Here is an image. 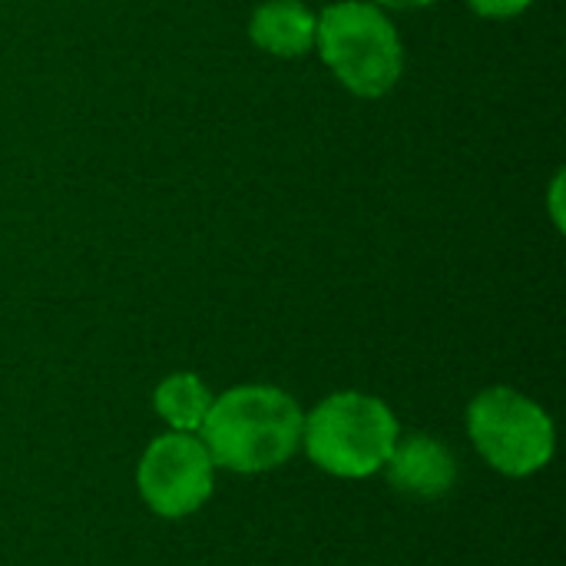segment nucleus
Wrapping results in <instances>:
<instances>
[{
	"mask_svg": "<svg viewBox=\"0 0 566 566\" xmlns=\"http://www.w3.org/2000/svg\"><path fill=\"white\" fill-rule=\"evenodd\" d=\"M371 3L381 10H421V7H431L434 0H371Z\"/></svg>",
	"mask_w": 566,
	"mask_h": 566,
	"instance_id": "nucleus-10",
	"label": "nucleus"
},
{
	"mask_svg": "<svg viewBox=\"0 0 566 566\" xmlns=\"http://www.w3.org/2000/svg\"><path fill=\"white\" fill-rule=\"evenodd\" d=\"M315 30L318 13L302 0H265L249 20V40L279 60H298L312 53Z\"/></svg>",
	"mask_w": 566,
	"mask_h": 566,
	"instance_id": "nucleus-7",
	"label": "nucleus"
},
{
	"mask_svg": "<svg viewBox=\"0 0 566 566\" xmlns=\"http://www.w3.org/2000/svg\"><path fill=\"white\" fill-rule=\"evenodd\" d=\"M381 471L398 494L415 501H441L458 484L451 448L431 434H398Z\"/></svg>",
	"mask_w": 566,
	"mask_h": 566,
	"instance_id": "nucleus-6",
	"label": "nucleus"
},
{
	"mask_svg": "<svg viewBox=\"0 0 566 566\" xmlns=\"http://www.w3.org/2000/svg\"><path fill=\"white\" fill-rule=\"evenodd\" d=\"M534 0H468V7L478 13V17H488V20H511V17H521Z\"/></svg>",
	"mask_w": 566,
	"mask_h": 566,
	"instance_id": "nucleus-9",
	"label": "nucleus"
},
{
	"mask_svg": "<svg viewBox=\"0 0 566 566\" xmlns=\"http://www.w3.org/2000/svg\"><path fill=\"white\" fill-rule=\"evenodd\" d=\"M468 434L478 454L504 478H531L554 458V421L527 395L497 385L468 405Z\"/></svg>",
	"mask_w": 566,
	"mask_h": 566,
	"instance_id": "nucleus-4",
	"label": "nucleus"
},
{
	"mask_svg": "<svg viewBox=\"0 0 566 566\" xmlns=\"http://www.w3.org/2000/svg\"><path fill=\"white\" fill-rule=\"evenodd\" d=\"M216 488V464L199 434L166 431L136 464V491L143 504L166 517L182 521L196 514Z\"/></svg>",
	"mask_w": 566,
	"mask_h": 566,
	"instance_id": "nucleus-5",
	"label": "nucleus"
},
{
	"mask_svg": "<svg viewBox=\"0 0 566 566\" xmlns=\"http://www.w3.org/2000/svg\"><path fill=\"white\" fill-rule=\"evenodd\" d=\"M315 53L358 99H381L405 73V43L388 10L371 0H335L318 13Z\"/></svg>",
	"mask_w": 566,
	"mask_h": 566,
	"instance_id": "nucleus-2",
	"label": "nucleus"
},
{
	"mask_svg": "<svg viewBox=\"0 0 566 566\" xmlns=\"http://www.w3.org/2000/svg\"><path fill=\"white\" fill-rule=\"evenodd\" d=\"M153 408L156 415L169 424V431L182 434H199L209 408H212V391L206 381L192 371H176L163 378L153 391Z\"/></svg>",
	"mask_w": 566,
	"mask_h": 566,
	"instance_id": "nucleus-8",
	"label": "nucleus"
},
{
	"mask_svg": "<svg viewBox=\"0 0 566 566\" xmlns=\"http://www.w3.org/2000/svg\"><path fill=\"white\" fill-rule=\"evenodd\" d=\"M398 434V418L381 398L365 391H335L305 415L302 448L325 474L365 481L385 468Z\"/></svg>",
	"mask_w": 566,
	"mask_h": 566,
	"instance_id": "nucleus-3",
	"label": "nucleus"
},
{
	"mask_svg": "<svg viewBox=\"0 0 566 566\" xmlns=\"http://www.w3.org/2000/svg\"><path fill=\"white\" fill-rule=\"evenodd\" d=\"M305 415L298 401L275 385H235L212 398L199 428L212 464L232 474H265L302 448Z\"/></svg>",
	"mask_w": 566,
	"mask_h": 566,
	"instance_id": "nucleus-1",
	"label": "nucleus"
}]
</instances>
